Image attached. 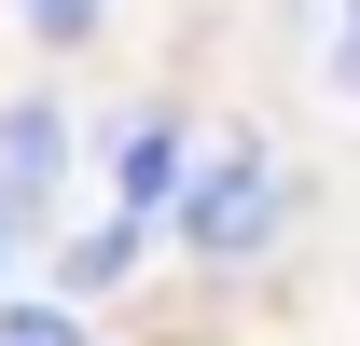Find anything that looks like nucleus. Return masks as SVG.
Instances as JSON below:
<instances>
[{
    "mask_svg": "<svg viewBox=\"0 0 360 346\" xmlns=\"http://www.w3.org/2000/svg\"><path fill=\"white\" fill-rule=\"evenodd\" d=\"M277 236V167H264V139H208L194 167H180V250L194 263H250Z\"/></svg>",
    "mask_w": 360,
    "mask_h": 346,
    "instance_id": "nucleus-1",
    "label": "nucleus"
},
{
    "mask_svg": "<svg viewBox=\"0 0 360 346\" xmlns=\"http://www.w3.org/2000/svg\"><path fill=\"white\" fill-rule=\"evenodd\" d=\"M56 180H70V111H56V97H14V125H0V222L42 236Z\"/></svg>",
    "mask_w": 360,
    "mask_h": 346,
    "instance_id": "nucleus-2",
    "label": "nucleus"
},
{
    "mask_svg": "<svg viewBox=\"0 0 360 346\" xmlns=\"http://www.w3.org/2000/svg\"><path fill=\"white\" fill-rule=\"evenodd\" d=\"M139 263V222H97V236H70V291H111Z\"/></svg>",
    "mask_w": 360,
    "mask_h": 346,
    "instance_id": "nucleus-3",
    "label": "nucleus"
},
{
    "mask_svg": "<svg viewBox=\"0 0 360 346\" xmlns=\"http://www.w3.org/2000/svg\"><path fill=\"white\" fill-rule=\"evenodd\" d=\"M0 346H84V319L56 291H28V305H0Z\"/></svg>",
    "mask_w": 360,
    "mask_h": 346,
    "instance_id": "nucleus-4",
    "label": "nucleus"
},
{
    "mask_svg": "<svg viewBox=\"0 0 360 346\" xmlns=\"http://www.w3.org/2000/svg\"><path fill=\"white\" fill-rule=\"evenodd\" d=\"M319 84L360 97V0H333V42H319Z\"/></svg>",
    "mask_w": 360,
    "mask_h": 346,
    "instance_id": "nucleus-5",
    "label": "nucleus"
},
{
    "mask_svg": "<svg viewBox=\"0 0 360 346\" xmlns=\"http://www.w3.org/2000/svg\"><path fill=\"white\" fill-rule=\"evenodd\" d=\"M97 28V0H28V42H84Z\"/></svg>",
    "mask_w": 360,
    "mask_h": 346,
    "instance_id": "nucleus-6",
    "label": "nucleus"
}]
</instances>
